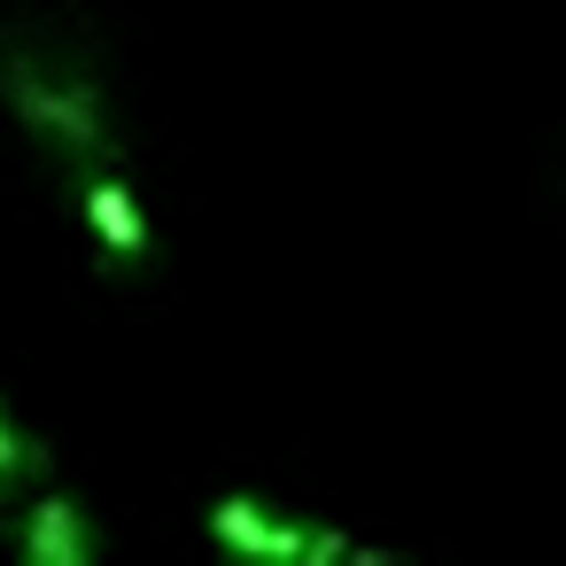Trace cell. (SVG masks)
Returning <instances> with one entry per match:
<instances>
[{
    "label": "cell",
    "instance_id": "6da1fadb",
    "mask_svg": "<svg viewBox=\"0 0 566 566\" xmlns=\"http://www.w3.org/2000/svg\"><path fill=\"white\" fill-rule=\"evenodd\" d=\"M0 102L9 117L78 171H117L125 133L109 117V71L71 24H0Z\"/></svg>",
    "mask_w": 566,
    "mask_h": 566
},
{
    "label": "cell",
    "instance_id": "7a4b0ae2",
    "mask_svg": "<svg viewBox=\"0 0 566 566\" xmlns=\"http://www.w3.org/2000/svg\"><path fill=\"white\" fill-rule=\"evenodd\" d=\"M210 535L233 558H256V566H318V527L272 512L264 496H218L210 504Z\"/></svg>",
    "mask_w": 566,
    "mask_h": 566
},
{
    "label": "cell",
    "instance_id": "3957f363",
    "mask_svg": "<svg viewBox=\"0 0 566 566\" xmlns=\"http://www.w3.org/2000/svg\"><path fill=\"white\" fill-rule=\"evenodd\" d=\"M0 535H9V551L24 566H94V551H102L86 504L78 496H55V489L48 496H24L9 520H0Z\"/></svg>",
    "mask_w": 566,
    "mask_h": 566
},
{
    "label": "cell",
    "instance_id": "277c9868",
    "mask_svg": "<svg viewBox=\"0 0 566 566\" xmlns=\"http://www.w3.org/2000/svg\"><path fill=\"white\" fill-rule=\"evenodd\" d=\"M78 218H86V233H94V249H102V264H148V218H140V195L117 179V171H78Z\"/></svg>",
    "mask_w": 566,
    "mask_h": 566
},
{
    "label": "cell",
    "instance_id": "5b68a950",
    "mask_svg": "<svg viewBox=\"0 0 566 566\" xmlns=\"http://www.w3.org/2000/svg\"><path fill=\"white\" fill-rule=\"evenodd\" d=\"M55 465V450L9 411V396H0V496H9V489H24V481H40Z\"/></svg>",
    "mask_w": 566,
    "mask_h": 566
}]
</instances>
